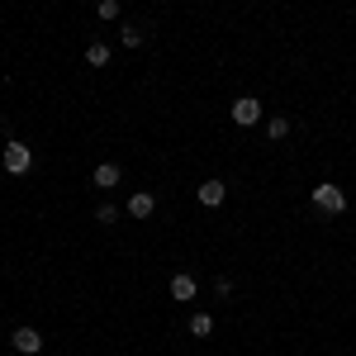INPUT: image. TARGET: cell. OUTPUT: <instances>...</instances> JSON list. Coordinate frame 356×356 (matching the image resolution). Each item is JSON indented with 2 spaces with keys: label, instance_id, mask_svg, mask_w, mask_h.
<instances>
[{
  "label": "cell",
  "instance_id": "1",
  "mask_svg": "<svg viewBox=\"0 0 356 356\" xmlns=\"http://www.w3.org/2000/svg\"><path fill=\"white\" fill-rule=\"evenodd\" d=\"M314 209H323V214H342V209H347V195H342V186L318 181V186H314Z\"/></svg>",
  "mask_w": 356,
  "mask_h": 356
},
{
  "label": "cell",
  "instance_id": "7",
  "mask_svg": "<svg viewBox=\"0 0 356 356\" xmlns=\"http://www.w3.org/2000/svg\"><path fill=\"white\" fill-rule=\"evenodd\" d=\"M195 195H200L204 209H214V204H223V195H228V191H223V181H200V191H195Z\"/></svg>",
  "mask_w": 356,
  "mask_h": 356
},
{
  "label": "cell",
  "instance_id": "2",
  "mask_svg": "<svg viewBox=\"0 0 356 356\" xmlns=\"http://www.w3.org/2000/svg\"><path fill=\"white\" fill-rule=\"evenodd\" d=\"M29 166H33L29 143H5V171H10V176H24Z\"/></svg>",
  "mask_w": 356,
  "mask_h": 356
},
{
  "label": "cell",
  "instance_id": "12",
  "mask_svg": "<svg viewBox=\"0 0 356 356\" xmlns=\"http://www.w3.org/2000/svg\"><path fill=\"white\" fill-rule=\"evenodd\" d=\"M119 43H124V48H138V43H143V29L124 24V29H119Z\"/></svg>",
  "mask_w": 356,
  "mask_h": 356
},
{
  "label": "cell",
  "instance_id": "11",
  "mask_svg": "<svg viewBox=\"0 0 356 356\" xmlns=\"http://www.w3.org/2000/svg\"><path fill=\"white\" fill-rule=\"evenodd\" d=\"M86 62H90V67H105V62H110V48H105V43H90V48H86Z\"/></svg>",
  "mask_w": 356,
  "mask_h": 356
},
{
  "label": "cell",
  "instance_id": "13",
  "mask_svg": "<svg viewBox=\"0 0 356 356\" xmlns=\"http://www.w3.org/2000/svg\"><path fill=\"white\" fill-rule=\"evenodd\" d=\"M95 15H100L105 24H110V19H119V0H100V5H95Z\"/></svg>",
  "mask_w": 356,
  "mask_h": 356
},
{
  "label": "cell",
  "instance_id": "6",
  "mask_svg": "<svg viewBox=\"0 0 356 356\" xmlns=\"http://www.w3.org/2000/svg\"><path fill=\"white\" fill-rule=\"evenodd\" d=\"M171 300H176V304H191L195 300V275H186V271L171 275Z\"/></svg>",
  "mask_w": 356,
  "mask_h": 356
},
{
  "label": "cell",
  "instance_id": "14",
  "mask_svg": "<svg viewBox=\"0 0 356 356\" xmlns=\"http://www.w3.org/2000/svg\"><path fill=\"white\" fill-rule=\"evenodd\" d=\"M95 223H119V204H100L95 209Z\"/></svg>",
  "mask_w": 356,
  "mask_h": 356
},
{
  "label": "cell",
  "instance_id": "4",
  "mask_svg": "<svg viewBox=\"0 0 356 356\" xmlns=\"http://www.w3.org/2000/svg\"><path fill=\"white\" fill-rule=\"evenodd\" d=\"M10 347L24 352V356L43 352V332H38V328H15V332H10Z\"/></svg>",
  "mask_w": 356,
  "mask_h": 356
},
{
  "label": "cell",
  "instance_id": "8",
  "mask_svg": "<svg viewBox=\"0 0 356 356\" xmlns=\"http://www.w3.org/2000/svg\"><path fill=\"white\" fill-rule=\"evenodd\" d=\"M152 209H157V200H152L147 191L129 195V214H134V219H152Z\"/></svg>",
  "mask_w": 356,
  "mask_h": 356
},
{
  "label": "cell",
  "instance_id": "10",
  "mask_svg": "<svg viewBox=\"0 0 356 356\" xmlns=\"http://www.w3.org/2000/svg\"><path fill=\"white\" fill-rule=\"evenodd\" d=\"M285 134H290V119H285V114H275L271 124H266V138H271V143H280Z\"/></svg>",
  "mask_w": 356,
  "mask_h": 356
},
{
  "label": "cell",
  "instance_id": "5",
  "mask_svg": "<svg viewBox=\"0 0 356 356\" xmlns=\"http://www.w3.org/2000/svg\"><path fill=\"white\" fill-rule=\"evenodd\" d=\"M119 181H124V171H119L114 162H100L95 171H90V186H95V191H114Z\"/></svg>",
  "mask_w": 356,
  "mask_h": 356
},
{
  "label": "cell",
  "instance_id": "9",
  "mask_svg": "<svg viewBox=\"0 0 356 356\" xmlns=\"http://www.w3.org/2000/svg\"><path fill=\"white\" fill-rule=\"evenodd\" d=\"M209 332H214V318H209V314H195V318H191V337H200V342H204Z\"/></svg>",
  "mask_w": 356,
  "mask_h": 356
},
{
  "label": "cell",
  "instance_id": "3",
  "mask_svg": "<svg viewBox=\"0 0 356 356\" xmlns=\"http://www.w3.org/2000/svg\"><path fill=\"white\" fill-rule=\"evenodd\" d=\"M233 124H238V129H252V124H257V119H261V100H252V95H243V100H233Z\"/></svg>",
  "mask_w": 356,
  "mask_h": 356
}]
</instances>
